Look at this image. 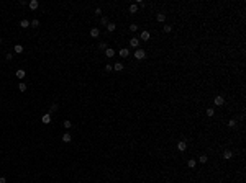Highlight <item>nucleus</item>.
Returning <instances> with one entry per match:
<instances>
[{
	"label": "nucleus",
	"instance_id": "1a4fd4ad",
	"mask_svg": "<svg viewBox=\"0 0 246 183\" xmlns=\"http://www.w3.org/2000/svg\"><path fill=\"white\" fill-rule=\"evenodd\" d=\"M98 34H100V30H98V28H92V30H90V36H92V38H98Z\"/></svg>",
	"mask_w": 246,
	"mask_h": 183
},
{
	"label": "nucleus",
	"instance_id": "7c9ffc66",
	"mask_svg": "<svg viewBox=\"0 0 246 183\" xmlns=\"http://www.w3.org/2000/svg\"><path fill=\"white\" fill-rule=\"evenodd\" d=\"M138 30V25H131L130 26V31H136Z\"/></svg>",
	"mask_w": 246,
	"mask_h": 183
},
{
	"label": "nucleus",
	"instance_id": "423d86ee",
	"mask_svg": "<svg viewBox=\"0 0 246 183\" xmlns=\"http://www.w3.org/2000/svg\"><path fill=\"white\" fill-rule=\"evenodd\" d=\"M231 157H233V152H231V151H228V149L223 151V159H225V160H230Z\"/></svg>",
	"mask_w": 246,
	"mask_h": 183
},
{
	"label": "nucleus",
	"instance_id": "f3484780",
	"mask_svg": "<svg viewBox=\"0 0 246 183\" xmlns=\"http://www.w3.org/2000/svg\"><path fill=\"white\" fill-rule=\"evenodd\" d=\"M13 51H15L16 54H22L23 52V46H22V44H16L15 48H13Z\"/></svg>",
	"mask_w": 246,
	"mask_h": 183
},
{
	"label": "nucleus",
	"instance_id": "cd10ccee",
	"mask_svg": "<svg viewBox=\"0 0 246 183\" xmlns=\"http://www.w3.org/2000/svg\"><path fill=\"white\" fill-rule=\"evenodd\" d=\"M112 69H113V65H112V64H105V72H110Z\"/></svg>",
	"mask_w": 246,
	"mask_h": 183
},
{
	"label": "nucleus",
	"instance_id": "a878e982",
	"mask_svg": "<svg viewBox=\"0 0 246 183\" xmlns=\"http://www.w3.org/2000/svg\"><path fill=\"white\" fill-rule=\"evenodd\" d=\"M100 23H102V25H105V26H107V25H108V18H107V16H104V18H102V20H100Z\"/></svg>",
	"mask_w": 246,
	"mask_h": 183
},
{
	"label": "nucleus",
	"instance_id": "39448f33",
	"mask_svg": "<svg viewBox=\"0 0 246 183\" xmlns=\"http://www.w3.org/2000/svg\"><path fill=\"white\" fill-rule=\"evenodd\" d=\"M149 38H151L149 31H141V34H140V39H143V41H148Z\"/></svg>",
	"mask_w": 246,
	"mask_h": 183
},
{
	"label": "nucleus",
	"instance_id": "9d476101",
	"mask_svg": "<svg viewBox=\"0 0 246 183\" xmlns=\"http://www.w3.org/2000/svg\"><path fill=\"white\" fill-rule=\"evenodd\" d=\"M121 56V57H128L130 56V49H126V48H123V49H120V52H118Z\"/></svg>",
	"mask_w": 246,
	"mask_h": 183
},
{
	"label": "nucleus",
	"instance_id": "4468645a",
	"mask_svg": "<svg viewBox=\"0 0 246 183\" xmlns=\"http://www.w3.org/2000/svg\"><path fill=\"white\" fill-rule=\"evenodd\" d=\"M15 75H16V79H25V75H26V74H25V70L18 69V70H16V74H15Z\"/></svg>",
	"mask_w": 246,
	"mask_h": 183
},
{
	"label": "nucleus",
	"instance_id": "dca6fc26",
	"mask_svg": "<svg viewBox=\"0 0 246 183\" xmlns=\"http://www.w3.org/2000/svg\"><path fill=\"white\" fill-rule=\"evenodd\" d=\"M195 165H197V160H195V159H190V160L187 162V167H189V168H195Z\"/></svg>",
	"mask_w": 246,
	"mask_h": 183
},
{
	"label": "nucleus",
	"instance_id": "aec40b11",
	"mask_svg": "<svg viewBox=\"0 0 246 183\" xmlns=\"http://www.w3.org/2000/svg\"><path fill=\"white\" fill-rule=\"evenodd\" d=\"M30 25H31V23L28 21V20H22V21H20V26H22V28H28Z\"/></svg>",
	"mask_w": 246,
	"mask_h": 183
},
{
	"label": "nucleus",
	"instance_id": "7ed1b4c3",
	"mask_svg": "<svg viewBox=\"0 0 246 183\" xmlns=\"http://www.w3.org/2000/svg\"><path fill=\"white\" fill-rule=\"evenodd\" d=\"M177 149H179L180 152H184V151H186V149H187L186 141H179V142H177Z\"/></svg>",
	"mask_w": 246,
	"mask_h": 183
},
{
	"label": "nucleus",
	"instance_id": "473e14b6",
	"mask_svg": "<svg viewBox=\"0 0 246 183\" xmlns=\"http://www.w3.org/2000/svg\"><path fill=\"white\" fill-rule=\"evenodd\" d=\"M5 57H7V61H12V57H13V54H12V52H8V54L5 56Z\"/></svg>",
	"mask_w": 246,
	"mask_h": 183
},
{
	"label": "nucleus",
	"instance_id": "2f4dec72",
	"mask_svg": "<svg viewBox=\"0 0 246 183\" xmlns=\"http://www.w3.org/2000/svg\"><path fill=\"white\" fill-rule=\"evenodd\" d=\"M31 25H33V26H39V21H38V20H33Z\"/></svg>",
	"mask_w": 246,
	"mask_h": 183
},
{
	"label": "nucleus",
	"instance_id": "6e6552de",
	"mask_svg": "<svg viewBox=\"0 0 246 183\" xmlns=\"http://www.w3.org/2000/svg\"><path fill=\"white\" fill-rule=\"evenodd\" d=\"M41 121H43L44 124H49V123H51V114H49V113L43 114V118H41Z\"/></svg>",
	"mask_w": 246,
	"mask_h": 183
},
{
	"label": "nucleus",
	"instance_id": "5701e85b",
	"mask_svg": "<svg viewBox=\"0 0 246 183\" xmlns=\"http://www.w3.org/2000/svg\"><path fill=\"white\" fill-rule=\"evenodd\" d=\"M213 114H215V110H213V108H207V116H210V118H212Z\"/></svg>",
	"mask_w": 246,
	"mask_h": 183
},
{
	"label": "nucleus",
	"instance_id": "c9c22d12",
	"mask_svg": "<svg viewBox=\"0 0 246 183\" xmlns=\"http://www.w3.org/2000/svg\"><path fill=\"white\" fill-rule=\"evenodd\" d=\"M0 43H2V38H0Z\"/></svg>",
	"mask_w": 246,
	"mask_h": 183
},
{
	"label": "nucleus",
	"instance_id": "0eeeda50",
	"mask_svg": "<svg viewBox=\"0 0 246 183\" xmlns=\"http://www.w3.org/2000/svg\"><path fill=\"white\" fill-rule=\"evenodd\" d=\"M28 5H30V8H31V10H36V8L39 7V2H38V0H31Z\"/></svg>",
	"mask_w": 246,
	"mask_h": 183
},
{
	"label": "nucleus",
	"instance_id": "f257e3e1",
	"mask_svg": "<svg viewBox=\"0 0 246 183\" xmlns=\"http://www.w3.org/2000/svg\"><path fill=\"white\" fill-rule=\"evenodd\" d=\"M135 57H136V59H144V57H146L144 49H140V48H138L136 51H135Z\"/></svg>",
	"mask_w": 246,
	"mask_h": 183
},
{
	"label": "nucleus",
	"instance_id": "b1692460",
	"mask_svg": "<svg viewBox=\"0 0 246 183\" xmlns=\"http://www.w3.org/2000/svg\"><path fill=\"white\" fill-rule=\"evenodd\" d=\"M62 124H64V128H66V129H69V128H71V126H72V123H71V121H69V119H66V121H64V123H62Z\"/></svg>",
	"mask_w": 246,
	"mask_h": 183
},
{
	"label": "nucleus",
	"instance_id": "393cba45",
	"mask_svg": "<svg viewBox=\"0 0 246 183\" xmlns=\"http://www.w3.org/2000/svg\"><path fill=\"white\" fill-rule=\"evenodd\" d=\"M163 30H164V33H171V31H172V26H171V25H166Z\"/></svg>",
	"mask_w": 246,
	"mask_h": 183
},
{
	"label": "nucleus",
	"instance_id": "4be33fe9",
	"mask_svg": "<svg viewBox=\"0 0 246 183\" xmlns=\"http://www.w3.org/2000/svg\"><path fill=\"white\" fill-rule=\"evenodd\" d=\"M207 160H208L207 155H200L199 157V162H200V163H207Z\"/></svg>",
	"mask_w": 246,
	"mask_h": 183
},
{
	"label": "nucleus",
	"instance_id": "f8f14e48",
	"mask_svg": "<svg viewBox=\"0 0 246 183\" xmlns=\"http://www.w3.org/2000/svg\"><path fill=\"white\" fill-rule=\"evenodd\" d=\"M105 56H107V57H113V56H115V51H113L112 48H107V49H105Z\"/></svg>",
	"mask_w": 246,
	"mask_h": 183
},
{
	"label": "nucleus",
	"instance_id": "a211bd4d",
	"mask_svg": "<svg viewBox=\"0 0 246 183\" xmlns=\"http://www.w3.org/2000/svg\"><path fill=\"white\" fill-rule=\"evenodd\" d=\"M115 28H117V25H115V23H108V25H107V31L112 33V31H115Z\"/></svg>",
	"mask_w": 246,
	"mask_h": 183
},
{
	"label": "nucleus",
	"instance_id": "412c9836",
	"mask_svg": "<svg viewBox=\"0 0 246 183\" xmlns=\"http://www.w3.org/2000/svg\"><path fill=\"white\" fill-rule=\"evenodd\" d=\"M18 90H20V92H26V83H25V82H22V83L18 85Z\"/></svg>",
	"mask_w": 246,
	"mask_h": 183
},
{
	"label": "nucleus",
	"instance_id": "c85d7f7f",
	"mask_svg": "<svg viewBox=\"0 0 246 183\" xmlns=\"http://www.w3.org/2000/svg\"><path fill=\"white\" fill-rule=\"evenodd\" d=\"M58 110V105H51V108H49V114L53 113V111H56Z\"/></svg>",
	"mask_w": 246,
	"mask_h": 183
},
{
	"label": "nucleus",
	"instance_id": "2eb2a0df",
	"mask_svg": "<svg viewBox=\"0 0 246 183\" xmlns=\"http://www.w3.org/2000/svg\"><path fill=\"white\" fill-rule=\"evenodd\" d=\"M123 67H125V65L121 64V62H117V64H113V70H117V72L123 70Z\"/></svg>",
	"mask_w": 246,
	"mask_h": 183
},
{
	"label": "nucleus",
	"instance_id": "72a5a7b5",
	"mask_svg": "<svg viewBox=\"0 0 246 183\" xmlns=\"http://www.w3.org/2000/svg\"><path fill=\"white\" fill-rule=\"evenodd\" d=\"M95 15H102V10H100V8H95Z\"/></svg>",
	"mask_w": 246,
	"mask_h": 183
},
{
	"label": "nucleus",
	"instance_id": "9b49d317",
	"mask_svg": "<svg viewBox=\"0 0 246 183\" xmlns=\"http://www.w3.org/2000/svg\"><path fill=\"white\" fill-rule=\"evenodd\" d=\"M71 139H72V137H71V134H69V132H64V134H62V142H66V144H67V142H71Z\"/></svg>",
	"mask_w": 246,
	"mask_h": 183
},
{
	"label": "nucleus",
	"instance_id": "ddd939ff",
	"mask_svg": "<svg viewBox=\"0 0 246 183\" xmlns=\"http://www.w3.org/2000/svg\"><path fill=\"white\" fill-rule=\"evenodd\" d=\"M156 20H158L159 23H164L166 21V15H164V13H158V15H156Z\"/></svg>",
	"mask_w": 246,
	"mask_h": 183
},
{
	"label": "nucleus",
	"instance_id": "20e7f679",
	"mask_svg": "<svg viewBox=\"0 0 246 183\" xmlns=\"http://www.w3.org/2000/svg\"><path fill=\"white\" fill-rule=\"evenodd\" d=\"M213 103H215L217 106H223V105H225V98H223V97H217Z\"/></svg>",
	"mask_w": 246,
	"mask_h": 183
},
{
	"label": "nucleus",
	"instance_id": "bb28decb",
	"mask_svg": "<svg viewBox=\"0 0 246 183\" xmlns=\"http://www.w3.org/2000/svg\"><path fill=\"white\" fill-rule=\"evenodd\" d=\"M228 126H230V128H235V126H236V119H230Z\"/></svg>",
	"mask_w": 246,
	"mask_h": 183
},
{
	"label": "nucleus",
	"instance_id": "f03ea898",
	"mask_svg": "<svg viewBox=\"0 0 246 183\" xmlns=\"http://www.w3.org/2000/svg\"><path fill=\"white\" fill-rule=\"evenodd\" d=\"M130 46L138 49V46H140V38H131L130 39Z\"/></svg>",
	"mask_w": 246,
	"mask_h": 183
},
{
	"label": "nucleus",
	"instance_id": "6ab92c4d",
	"mask_svg": "<svg viewBox=\"0 0 246 183\" xmlns=\"http://www.w3.org/2000/svg\"><path fill=\"white\" fill-rule=\"evenodd\" d=\"M136 11H138V5L136 3H131L130 5V13H136Z\"/></svg>",
	"mask_w": 246,
	"mask_h": 183
},
{
	"label": "nucleus",
	"instance_id": "c756f323",
	"mask_svg": "<svg viewBox=\"0 0 246 183\" xmlns=\"http://www.w3.org/2000/svg\"><path fill=\"white\" fill-rule=\"evenodd\" d=\"M98 48H100V49H107V43H104V41H102V43L98 44Z\"/></svg>",
	"mask_w": 246,
	"mask_h": 183
},
{
	"label": "nucleus",
	"instance_id": "f704fd0d",
	"mask_svg": "<svg viewBox=\"0 0 246 183\" xmlns=\"http://www.w3.org/2000/svg\"><path fill=\"white\" fill-rule=\"evenodd\" d=\"M0 183H7V178L5 177H0Z\"/></svg>",
	"mask_w": 246,
	"mask_h": 183
}]
</instances>
